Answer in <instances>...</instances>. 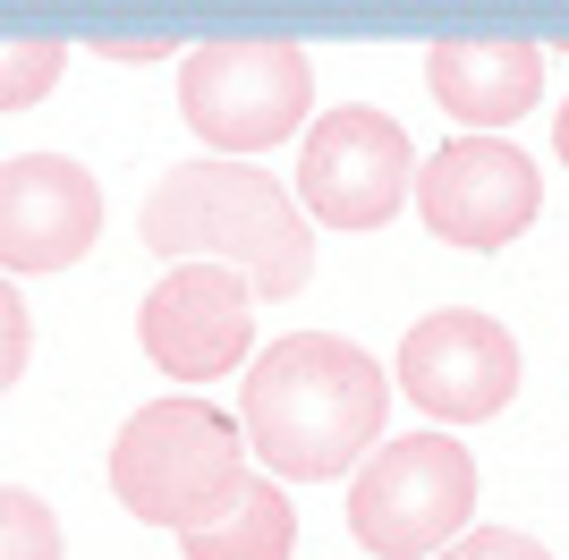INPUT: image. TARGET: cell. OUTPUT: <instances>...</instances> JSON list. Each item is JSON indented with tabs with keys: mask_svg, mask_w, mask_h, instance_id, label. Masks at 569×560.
Instances as JSON below:
<instances>
[{
	"mask_svg": "<svg viewBox=\"0 0 569 560\" xmlns=\"http://www.w3.org/2000/svg\"><path fill=\"white\" fill-rule=\"evenodd\" d=\"M382 408H391V382L357 340L332 331H289L256 357L247 391H238V424L247 442L263 450L272 476L289 484H315V476H340L357 450H375Z\"/></svg>",
	"mask_w": 569,
	"mask_h": 560,
	"instance_id": "1",
	"label": "cell"
},
{
	"mask_svg": "<svg viewBox=\"0 0 569 560\" xmlns=\"http://www.w3.org/2000/svg\"><path fill=\"white\" fill-rule=\"evenodd\" d=\"M144 247L170 263H221L263 298H298L315 272V230L281 179L256 162H179L144 196Z\"/></svg>",
	"mask_w": 569,
	"mask_h": 560,
	"instance_id": "2",
	"label": "cell"
},
{
	"mask_svg": "<svg viewBox=\"0 0 569 560\" xmlns=\"http://www.w3.org/2000/svg\"><path fill=\"white\" fill-rule=\"evenodd\" d=\"M238 424L204 399H153L137 417L119 424L111 442V492L144 527H170V536H188L204 518L247 484V467H238Z\"/></svg>",
	"mask_w": 569,
	"mask_h": 560,
	"instance_id": "3",
	"label": "cell"
},
{
	"mask_svg": "<svg viewBox=\"0 0 569 560\" xmlns=\"http://www.w3.org/2000/svg\"><path fill=\"white\" fill-rule=\"evenodd\" d=\"M307 111L315 69L281 34H221V43H196L179 69V119L221 153H263V144L298 137Z\"/></svg>",
	"mask_w": 569,
	"mask_h": 560,
	"instance_id": "4",
	"label": "cell"
},
{
	"mask_svg": "<svg viewBox=\"0 0 569 560\" xmlns=\"http://www.w3.org/2000/svg\"><path fill=\"white\" fill-rule=\"evenodd\" d=\"M468 518H476V459L451 433L382 442L349 484V527L382 560H433L442 543L468 536Z\"/></svg>",
	"mask_w": 569,
	"mask_h": 560,
	"instance_id": "5",
	"label": "cell"
},
{
	"mask_svg": "<svg viewBox=\"0 0 569 560\" xmlns=\"http://www.w3.org/2000/svg\"><path fill=\"white\" fill-rule=\"evenodd\" d=\"M408 204V128L391 111L340 102L307 128V162H298V212L332 221V230H382Z\"/></svg>",
	"mask_w": 569,
	"mask_h": 560,
	"instance_id": "6",
	"label": "cell"
},
{
	"mask_svg": "<svg viewBox=\"0 0 569 560\" xmlns=\"http://www.w3.org/2000/svg\"><path fill=\"white\" fill-rule=\"evenodd\" d=\"M536 162H527L510 137H451L442 153H426L417 170V212L442 247H468V256H493L536 221Z\"/></svg>",
	"mask_w": 569,
	"mask_h": 560,
	"instance_id": "7",
	"label": "cell"
},
{
	"mask_svg": "<svg viewBox=\"0 0 569 560\" xmlns=\"http://www.w3.org/2000/svg\"><path fill=\"white\" fill-rule=\"evenodd\" d=\"M400 382H408V399H417L426 417H442V424L501 417L510 391H519V340H510L493 314L442 306V314H426V323H408Z\"/></svg>",
	"mask_w": 569,
	"mask_h": 560,
	"instance_id": "8",
	"label": "cell"
},
{
	"mask_svg": "<svg viewBox=\"0 0 569 560\" xmlns=\"http://www.w3.org/2000/svg\"><path fill=\"white\" fill-rule=\"evenodd\" d=\"M137 331H144V357H153L170 382H213V373H230L238 357H247V340H256V289L238 272H221V263H179V272L144 298Z\"/></svg>",
	"mask_w": 569,
	"mask_h": 560,
	"instance_id": "9",
	"label": "cell"
},
{
	"mask_svg": "<svg viewBox=\"0 0 569 560\" xmlns=\"http://www.w3.org/2000/svg\"><path fill=\"white\" fill-rule=\"evenodd\" d=\"M102 238V187L69 153L0 162V272H69Z\"/></svg>",
	"mask_w": 569,
	"mask_h": 560,
	"instance_id": "10",
	"label": "cell"
},
{
	"mask_svg": "<svg viewBox=\"0 0 569 560\" xmlns=\"http://www.w3.org/2000/svg\"><path fill=\"white\" fill-rule=\"evenodd\" d=\"M426 86L468 137H493V128H510V119L536 111V93H545V51L519 43V34H451V43H433Z\"/></svg>",
	"mask_w": 569,
	"mask_h": 560,
	"instance_id": "11",
	"label": "cell"
},
{
	"mask_svg": "<svg viewBox=\"0 0 569 560\" xmlns=\"http://www.w3.org/2000/svg\"><path fill=\"white\" fill-rule=\"evenodd\" d=\"M289 543H298V510H289V492L272 484V476H247L204 527L179 536V552H188V560H289Z\"/></svg>",
	"mask_w": 569,
	"mask_h": 560,
	"instance_id": "12",
	"label": "cell"
},
{
	"mask_svg": "<svg viewBox=\"0 0 569 560\" xmlns=\"http://www.w3.org/2000/svg\"><path fill=\"white\" fill-rule=\"evenodd\" d=\"M60 60L69 51L51 43V34H0V111H34L60 86Z\"/></svg>",
	"mask_w": 569,
	"mask_h": 560,
	"instance_id": "13",
	"label": "cell"
},
{
	"mask_svg": "<svg viewBox=\"0 0 569 560\" xmlns=\"http://www.w3.org/2000/svg\"><path fill=\"white\" fill-rule=\"evenodd\" d=\"M0 560H60V518L26 484H0Z\"/></svg>",
	"mask_w": 569,
	"mask_h": 560,
	"instance_id": "14",
	"label": "cell"
},
{
	"mask_svg": "<svg viewBox=\"0 0 569 560\" xmlns=\"http://www.w3.org/2000/svg\"><path fill=\"white\" fill-rule=\"evenodd\" d=\"M433 560H552L536 536H519V527H468L459 543H442Z\"/></svg>",
	"mask_w": 569,
	"mask_h": 560,
	"instance_id": "15",
	"label": "cell"
},
{
	"mask_svg": "<svg viewBox=\"0 0 569 560\" xmlns=\"http://www.w3.org/2000/svg\"><path fill=\"white\" fill-rule=\"evenodd\" d=\"M26 349H34V323H26V298L9 289V272H0V391L26 373Z\"/></svg>",
	"mask_w": 569,
	"mask_h": 560,
	"instance_id": "16",
	"label": "cell"
},
{
	"mask_svg": "<svg viewBox=\"0 0 569 560\" xmlns=\"http://www.w3.org/2000/svg\"><path fill=\"white\" fill-rule=\"evenodd\" d=\"M94 51H111V60H162L170 43H153V34H111V43H94Z\"/></svg>",
	"mask_w": 569,
	"mask_h": 560,
	"instance_id": "17",
	"label": "cell"
},
{
	"mask_svg": "<svg viewBox=\"0 0 569 560\" xmlns=\"http://www.w3.org/2000/svg\"><path fill=\"white\" fill-rule=\"evenodd\" d=\"M552 153L569 162V102H561V119H552Z\"/></svg>",
	"mask_w": 569,
	"mask_h": 560,
	"instance_id": "18",
	"label": "cell"
}]
</instances>
